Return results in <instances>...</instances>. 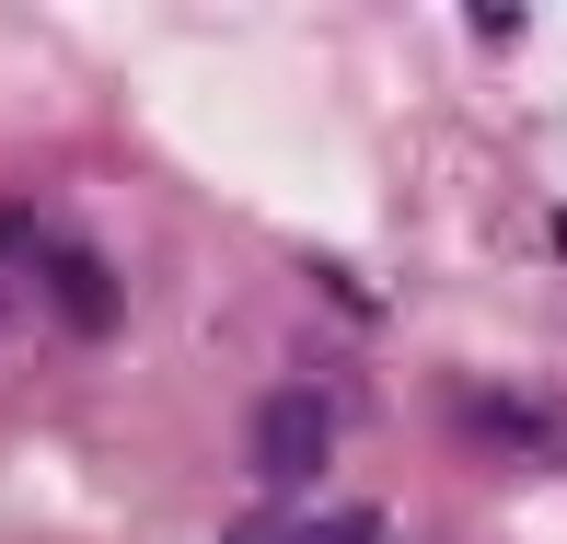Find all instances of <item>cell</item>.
Instances as JSON below:
<instances>
[{"instance_id":"obj_1","label":"cell","mask_w":567,"mask_h":544,"mask_svg":"<svg viewBox=\"0 0 567 544\" xmlns=\"http://www.w3.org/2000/svg\"><path fill=\"white\" fill-rule=\"evenodd\" d=\"M337 440H348V418H337L324 382H278V394H255V418H244V463H255L267 499H290V486H313L324 463H337Z\"/></svg>"},{"instance_id":"obj_2","label":"cell","mask_w":567,"mask_h":544,"mask_svg":"<svg viewBox=\"0 0 567 544\" xmlns=\"http://www.w3.org/2000/svg\"><path fill=\"white\" fill-rule=\"evenodd\" d=\"M35 301H47L70 336H82V348H105V336L127 325V278H116V255L59 244V232H47V255H35Z\"/></svg>"},{"instance_id":"obj_3","label":"cell","mask_w":567,"mask_h":544,"mask_svg":"<svg viewBox=\"0 0 567 544\" xmlns=\"http://www.w3.org/2000/svg\"><path fill=\"white\" fill-rule=\"evenodd\" d=\"M35 255H47V220L23 209V197H0V336H12L23 301H35Z\"/></svg>"},{"instance_id":"obj_4","label":"cell","mask_w":567,"mask_h":544,"mask_svg":"<svg viewBox=\"0 0 567 544\" xmlns=\"http://www.w3.org/2000/svg\"><path fill=\"white\" fill-rule=\"evenodd\" d=\"M463 418H475L486 440H509V452H533V440H545V406H486V394H475Z\"/></svg>"},{"instance_id":"obj_5","label":"cell","mask_w":567,"mask_h":544,"mask_svg":"<svg viewBox=\"0 0 567 544\" xmlns=\"http://www.w3.org/2000/svg\"><path fill=\"white\" fill-rule=\"evenodd\" d=\"M394 522H382V510H337V522H301V544H382Z\"/></svg>"},{"instance_id":"obj_6","label":"cell","mask_w":567,"mask_h":544,"mask_svg":"<svg viewBox=\"0 0 567 544\" xmlns=\"http://www.w3.org/2000/svg\"><path fill=\"white\" fill-rule=\"evenodd\" d=\"M231 544H301V522H290V510H244V522H231Z\"/></svg>"}]
</instances>
